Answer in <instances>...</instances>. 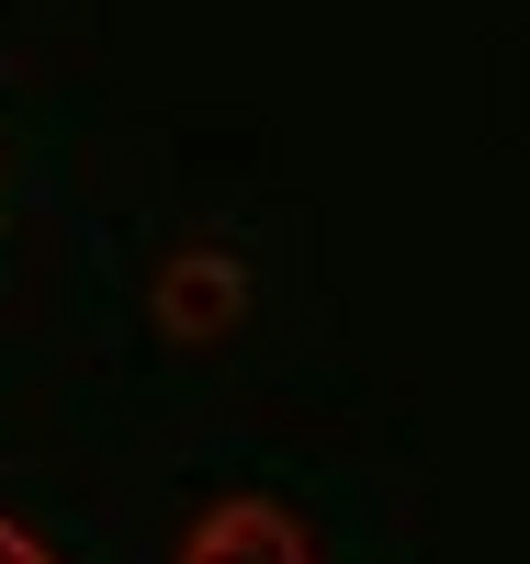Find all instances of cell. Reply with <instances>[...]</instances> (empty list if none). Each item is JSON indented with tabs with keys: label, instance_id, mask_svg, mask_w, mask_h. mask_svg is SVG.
<instances>
[{
	"label": "cell",
	"instance_id": "cell-1",
	"mask_svg": "<svg viewBox=\"0 0 530 564\" xmlns=\"http://www.w3.org/2000/svg\"><path fill=\"white\" fill-rule=\"evenodd\" d=\"M181 564H316V542L282 497H215L181 531Z\"/></svg>",
	"mask_w": 530,
	"mask_h": 564
},
{
	"label": "cell",
	"instance_id": "cell-2",
	"mask_svg": "<svg viewBox=\"0 0 530 564\" xmlns=\"http://www.w3.org/2000/svg\"><path fill=\"white\" fill-rule=\"evenodd\" d=\"M0 564H57V553H45V542H34L23 520H0Z\"/></svg>",
	"mask_w": 530,
	"mask_h": 564
}]
</instances>
